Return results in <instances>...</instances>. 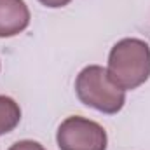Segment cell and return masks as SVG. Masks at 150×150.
Listing matches in <instances>:
<instances>
[{
	"label": "cell",
	"mask_w": 150,
	"mask_h": 150,
	"mask_svg": "<svg viewBox=\"0 0 150 150\" xmlns=\"http://www.w3.org/2000/svg\"><path fill=\"white\" fill-rule=\"evenodd\" d=\"M107 70L120 89L133 91L140 87L150 77V45L134 37L119 40L108 54Z\"/></svg>",
	"instance_id": "cell-1"
},
{
	"label": "cell",
	"mask_w": 150,
	"mask_h": 150,
	"mask_svg": "<svg viewBox=\"0 0 150 150\" xmlns=\"http://www.w3.org/2000/svg\"><path fill=\"white\" fill-rule=\"evenodd\" d=\"M75 93L86 107L98 112H120L126 103V91L120 89L108 75V70L100 65H89L80 70L75 80Z\"/></svg>",
	"instance_id": "cell-2"
},
{
	"label": "cell",
	"mask_w": 150,
	"mask_h": 150,
	"mask_svg": "<svg viewBox=\"0 0 150 150\" xmlns=\"http://www.w3.org/2000/svg\"><path fill=\"white\" fill-rule=\"evenodd\" d=\"M56 142L59 150H107L108 136L98 122L72 115L59 124Z\"/></svg>",
	"instance_id": "cell-3"
},
{
	"label": "cell",
	"mask_w": 150,
	"mask_h": 150,
	"mask_svg": "<svg viewBox=\"0 0 150 150\" xmlns=\"http://www.w3.org/2000/svg\"><path fill=\"white\" fill-rule=\"evenodd\" d=\"M30 9L25 0H0V37H14L30 25Z\"/></svg>",
	"instance_id": "cell-4"
},
{
	"label": "cell",
	"mask_w": 150,
	"mask_h": 150,
	"mask_svg": "<svg viewBox=\"0 0 150 150\" xmlns=\"http://www.w3.org/2000/svg\"><path fill=\"white\" fill-rule=\"evenodd\" d=\"M21 120V108L11 98L0 94V136L11 133Z\"/></svg>",
	"instance_id": "cell-5"
},
{
	"label": "cell",
	"mask_w": 150,
	"mask_h": 150,
	"mask_svg": "<svg viewBox=\"0 0 150 150\" xmlns=\"http://www.w3.org/2000/svg\"><path fill=\"white\" fill-rule=\"evenodd\" d=\"M9 150H45L38 142L33 140H21V142H16L14 145H11Z\"/></svg>",
	"instance_id": "cell-6"
},
{
	"label": "cell",
	"mask_w": 150,
	"mask_h": 150,
	"mask_svg": "<svg viewBox=\"0 0 150 150\" xmlns=\"http://www.w3.org/2000/svg\"><path fill=\"white\" fill-rule=\"evenodd\" d=\"M42 5H45V7H49V9H59V7H65V5H68L72 0H38Z\"/></svg>",
	"instance_id": "cell-7"
}]
</instances>
